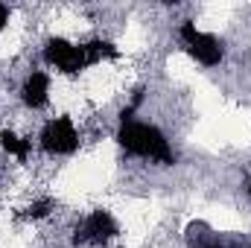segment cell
<instances>
[{"mask_svg": "<svg viewBox=\"0 0 251 248\" xmlns=\"http://www.w3.org/2000/svg\"><path fill=\"white\" fill-rule=\"evenodd\" d=\"M117 143L128 155H137V158H146V161H158V164H173L176 161L167 134L152 123L123 120L120 131H117Z\"/></svg>", "mask_w": 251, "mask_h": 248, "instance_id": "cell-1", "label": "cell"}, {"mask_svg": "<svg viewBox=\"0 0 251 248\" xmlns=\"http://www.w3.org/2000/svg\"><path fill=\"white\" fill-rule=\"evenodd\" d=\"M178 35H181V41H184L187 53L199 64H204V67H216V64L222 62V56H225L222 41H219L216 35H210V32L196 29V24H193V21H184V24H181Z\"/></svg>", "mask_w": 251, "mask_h": 248, "instance_id": "cell-2", "label": "cell"}, {"mask_svg": "<svg viewBox=\"0 0 251 248\" xmlns=\"http://www.w3.org/2000/svg\"><path fill=\"white\" fill-rule=\"evenodd\" d=\"M44 59L64 76H76V73H82L91 64L85 47H79V44H73L67 38H50L47 47H44Z\"/></svg>", "mask_w": 251, "mask_h": 248, "instance_id": "cell-3", "label": "cell"}, {"mask_svg": "<svg viewBox=\"0 0 251 248\" xmlns=\"http://www.w3.org/2000/svg\"><path fill=\"white\" fill-rule=\"evenodd\" d=\"M41 146L50 155H70L79 146V131L70 117H56L41 128Z\"/></svg>", "mask_w": 251, "mask_h": 248, "instance_id": "cell-4", "label": "cell"}, {"mask_svg": "<svg viewBox=\"0 0 251 248\" xmlns=\"http://www.w3.org/2000/svg\"><path fill=\"white\" fill-rule=\"evenodd\" d=\"M114 234H117L114 216L100 207V210H94V213L82 222V228L76 231V243H108Z\"/></svg>", "mask_w": 251, "mask_h": 248, "instance_id": "cell-5", "label": "cell"}, {"mask_svg": "<svg viewBox=\"0 0 251 248\" xmlns=\"http://www.w3.org/2000/svg\"><path fill=\"white\" fill-rule=\"evenodd\" d=\"M21 99L26 108H44L47 99H50V76L41 73V70H32L21 88Z\"/></svg>", "mask_w": 251, "mask_h": 248, "instance_id": "cell-6", "label": "cell"}, {"mask_svg": "<svg viewBox=\"0 0 251 248\" xmlns=\"http://www.w3.org/2000/svg\"><path fill=\"white\" fill-rule=\"evenodd\" d=\"M0 146L9 152V155H15V158H26V152H29V140H21L15 131H0Z\"/></svg>", "mask_w": 251, "mask_h": 248, "instance_id": "cell-7", "label": "cell"}, {"mask_svg": "<svg viewBox=\"0 0 251 248\" xmlns=\"http://www.w3.org/2000/svg\"><path fill=\"white\" fill-rule=\"evenodd\" d=\"M50 207H53V201H50V198H41V201L29 204V216H32V219H41V216L50 213Z\"/></svg>", "mask_w": 251, "mask_h": 248, "instance_id": "cell-8", "label": "cell"}, {"mask_svg": "<svg viewBox=\"0 0 251 248\" xmlns=\"http://www.w3.org/2000/svg\"><path fill=\"white\" fill-rule=\"evenodd\" d=\"M6 21H9V9H6V6L0 3V29L6 26Z\"/></svg>", "mask_w": 251, "mask_h": 248, "instance_id": "cell-9", "label": "cell"}, {"mask_svg": "<svg viewBox=\"0 0 251 248\" xmlns=\"http://www.w3.org/2000/svg\"><path fill=\"white\" fill-rule=\"evenodd\" d=\"M249 193H251V181H249Z\"/></svg>", "mask_w": 251, "mask_h": 248, "instance_id": "cell-10", "label": "cell"}, {"mask_svg": "<svg viewBox=\"0 0 251 248\" xmlns=\"http://www.w3.org/2000/svg\"><path fill=\"white\" fill-rule=\"evenodd\" d=\"M207 248H216V246H207Z\"/></svg>", "mask_w": 251, "mask_h": 248, "instance_id": "cell-11", "label": "cell"}]
</instances>
